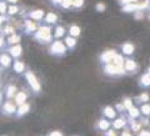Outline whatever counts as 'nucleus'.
<instances>
[{"label": "nucleus", "instance_id": "1", "mask_svg": "<svg viewBox=\"0 0 150 136\" xmlns=\"http://www.w3.org/2000/svg\"><path fill=\"white\" fill-rule=\"evenodd\" d=\"M33 39L41 45H48L53 41V27L49 25H39L35 32L31 35Z\"/></svg>", "mask_w": 150, "mask_h": 136}, {"label": "nucleus", "instance_id": "2", "mask_svg": "<svg viewBox=\"0 0 150 136\" xmlns=\"http://www.w3.org/2000/svg\"><path fill=\"white\" fill-rule=\"evenodd\" d=\"M24 78H25V81L28 84V86L30 87V90L35 94V95H39L43 90V87H41V84L39 81V79L38 76L31 71V70H25L24 71Z\"/></svg>", "mask_w": 150, "mask_h": 136}, {"label": "nucleus", "instance_id": "3", "mask_svg": "<svg viewBox=\"0 0 150 136\" xmlns=\"http://www.w3.org/2000/svg\"><path fill=\"white\" fill-rule=\"evenodd\" d=\"M48 53H49V55L55 56V58H63V56L67 55L68 49H67V46L64 45L63 40H60V39H54V40L49 44Z\"/></svg>", "mask_w": 150, "mask_h": 136}, {"label": "nucleus", "instance_id": "4", "mask_svg": "<svg viewBox=\"0 0 150 136\" xmlns=\"http://www.w3.org/2000/svg\"><path fill=\"white\" fill-rule=\"evenodd\" d=\"M1 114L4 116H8V118H11V116L15 115V111H16V105L14 104L13 100H6L5 102H3L1 105Z\"/></svg>", "mask_w": 150, "mask_h": 136}, {"label": "nucleus", "instance_id": "5", "mask_svg": "<svg viewBox=\"0 0 150 136\" xmlns=\"http://www.w3.org/2000/svg\"><path fill=\"white\" fill-rule=\"evenodd\" d=\"M123 66H124L126 75H134L135 73H138V70H139V64L135 61L133 58H125Z\"/></svg>", "mask_w": 150, "mask_h": 136}, {"label": "nucleus", "instance_id": "6", "mask_svg": "<svg viewBox=\"0 0 150 136\" xmlns=\"http://www.w3.org/2000/svg\"><path fill=\"white\" fill-rule=\"evenodd\" d=\"M38 23L31 20V19H26L24 18V20H23V32H24L25 35H33L35 32V30L38 29Z\"/></svg>", "mask_w": 150, "mask_h": 136}, {"label": "nucleus", "instance_id": "7", "mask_svg": "<svg viewBox=\"0 0 150 136\" xmlns=\"http://www.w3.org/2000/svg\"><path fill=\"white\" fill-rule=\"evenodd\" d=\"M23 15H24V18H26V19H31V20H34L36 23H41L44 15H45V11L43 9H33L30 11L24 13Z\"/></svg>", "mask_w": 150, "mask_h": 136}, {"label": "nucleus", "instance_id": "8", "mask_svg": "<svg viewBox=\"0 0 150 136\" xmlns=\"http://www.w3.org/2000/svg\"><path fill=\"white\" fill-rule=\"evenodd\" d=\"M118 54V51L115 49H108V50H104L103 53L100 54L99 56V61L101 65L104 64H109V63H112V60H114L115 55Z\"/></svg>", "mask_w": 150, "mask_h": 136}, {"label": "nucleus", "instance_id": "9", "mask_svg": "<svg viewBox=\"0 0 150 136\" xmlns=\"http://www.w3.org/2000/svg\"><path fill=\"white\" fill-rule=\"evenodd\" d=\"M4 50L11 56V59H20V56L23 55V46L21 44H15V45H10V46H5Z\"/></svg>", "mask_w": 150, "mask_h": 136}, {"label": "nucleus", "instance_id": "10", "mask_svg": "<svg viewBox=\"0 0 150 136\" xmlns=\"http://www.w3.org/2000/svg\"><path fill=\"white\" fill-rule=\"evenodd\" d=\"M135 44L134 43H131V41H125V43L121 44L120 46V50H121V53L120 54H123L124 56H126V58H131L134 54H135Z\"/></svg>", "mask_w": 150, "mask_h": 136}, {"label": "nucleus", "instance_id": "11", "mask_svg": "<svg viewBox=\"0 0 150 136\" xmlns=\"http://www.w3.org/2000/svg\"><path fill=\"white\" fill-rule=\"evenodd\" d=\"M101 116H103V118H105L106 120L112 121V120L116 118V116H118V112H116L114 106L108 105V106H104L101 109Z\"/></svg>", "mask_w": 150, "mask_h": 136}, {"label": "nucleus", "instance_id": "12", "mask_svg": "<svg viewBox=\"0 0 150 136\" xmlns=\"http://www.w3.org/2000/svg\"><path fill=\"white\" fill-rule=\"evenodd\" d=\"M128 126V118L126 116H116V118L111 121V128L114 130H123Z\"/></svg>", "mask_w": 150, "mask_h": 136}, {"label": "nucleus", "instance_id": "13", "mask_svg": "<svg viewBox=\"0 0 150 136\" xmlns=\"http://www.w3.org/2000/svg\"><path fill=\"white\" fill-rule=\"evenodd\" d=\"M30 109H31V106H30L29 102H24V104L16 106V111H15V115L14 116H15L16 119L24 118L25 115H28L30 112Z\"/></svg>", "mask_w": 150, "mask_h": 136}, {"label": "nucleus", "instance_id": "14", "mask_svg": "<svg viewBox=\"0 0 150 136\" xmlns=\"http://www.w3.org/2000/svg\"><path fill=\"white\" fill-rule=\"evenodd\" d=\"M28 97H29V95H28V92L25 90H20V91L18 90V92L15 94V96L13 97V101H14V104H15L16 106H19V105L26 102Z\"/></svg>", "mask_w": 150, "mask_h": 136}, {"label": "nucleus", "instance_id": "15", "mask_svg": "<svg viewBox=\"0 0 150 136\" xmlns=\"http://www.w3.org/2000/svg\"><path fill=\"white\" fill-rule=\"evenodd\" d=\"M13 64V59L6 51L0 54V68L1 69H9Z\"/></svg>", "mask_w": 150, "mask_h": 136}, {"label": "nucleus", "instance_id": "16", "mask_svg": "<svg viewBox=\"0 0 150 136\" xmlns=\"http://www.w3.org/2000/svg\"><path fill=\"white\" fill-rule=\"evenodd\" d=\"M11 66H13V71L15 73V74H18V75L24 74V71L26 70V65H25V63H24V61H21V60H19V59L13 60Z\"/></svg>", "mask_w": 150, "mask_h": 136}, {"label": "nucleus", "instance_id": "17", "mask_svg": "<svg viewBox=\"0 0 150 136\" xmlns=\"http://www.w3.org/2000/svg\"><path fill=\"white\" fill-rule=\"evenodd\" d=\"M138 86L140 89H149L150 87V71L148 70L146 73H144L142 76L139 78V80H138Z\"/></svg>", "mask_w": 150, "mask_h": 136}, {"label": "nucleus", "instance_id": "18", "mask_svg": "<svg viewBox=\"0 0 150 136\" xmlns=\"http://www.w3.org/2000/svg\"><path fill=\"white\" fill-rule=\"evenodd\" d=\"M103 66V74L106 75L109 78H114L116 76V66L112 63H109V64H104L101 65Z\"/></svg>", "mask_w": 150, "mask_h": 136}, {"label": "nucleus", "instance_id": "19", "mask_svg": "<svg viewBox=\"0 0 150 136\" xmlns=\"http://www.w3.org/2000/svg\"><path fill=\"white\" fill-rule=\"evenodd\" d=\"M58 15H56L55 13L53 11H49V13H46L44 18H43V23H45V25H49V26H53L55 25L56 23H58Z\"/></svg>", "mask_w": 150, "mask_h": 136}, {"label": "nucleus", "instance_id": "20", "mask_svg": "<svg viewBox=\"0 0 150 136\" xmlns=\"http://www.w3.org/2000/svg\"><path fill=\"white\" fill-rule=\"evenodd\" d=\"M109 128H111V121L106 120L105 118H103V116L99 120H96V123H95V129L96 130L103 131V132H104V131L108 130Z\"/></svg>", "mask_w": 150, "mask_h": 136}, {"label": "nucleus", "instance_id": "21", "mask_svg": "<svg viewBox=\"0 0 150 136\" xmlns=\"http://www.w3.org/2000/svg\"><path fill=\"white\" fill-rule=\"evenodd\" d=\"M140 111H139V107L137 105H133V106H130L128 110H126V118L128 119H131V120H138L140 118Z\"/></svg>", "mask_w": 150, "mask_h": 136}, {"label": "nucleus", "instance_id": "22", "mask_svg": "<svg viewBox=\"0 0 150 136\" xmlns=\"http://www.w3.org/2000/svg\"><path fill=\"white\" fill-rule=\"evenodd\" d=\"M18 92V87L14 84H9L5 86V90H4V96L6 97V100H13V97L15 96V94Z\"/></svg>", "mask_w": 150, "mask_h": 136}, {"label": "nucleus", "instance_id": "23", "mask_svg": "<svg viewBox=\"0 0 150 136\" xmlns=\"http://www.w3.org/2000/svg\"><path fill=\"white\" fill-rule=\"evenodd\" d=\"M63 43H64L65 46H67L68 50H74L75 48H76V45H78V40H76V37H73L70 35H65Z\"/></svg>", "mask_w": 150, "mask_h": 136}, {"label": "nucleus", "instance_id": "24", "mask_svg": "<svg viewBox=\"0 0 150 136\" xmlns=\"http://www.w3.org/2000/svg\"><path fill=\"white\" fill-rule=\"evenodd\" d=\"M21 43V35L18 32L9 35L5 40V46H10V45H15V44H20Z\"/></svg>", "mask_w": 150, "mask_h": 136}, {"label": "nucleus", "instance_id": "25", "mask_svg": "<svg viewBox=\"0 0 150 136\" xmlns=\"http://www.w3.org/2000/svg\"><path fill=\"white\" fill-rule=\"evenodd\" d=\"M67 34V29L63 25H55L53 29V39H63Z\"/></svg>", "mask_w": 150, "mask_h": 136}, {"label": "nucleus", "instance_id": "26", "mask_svg": "<svg viewBox=\"0 0 150 136\" xmlns=\"http://www.w3.org/2000/svg\"><path fill=\"white\" fill-rule=\"evenodd\" d=\"M128 125L130 126V130L133 134H138L140 130L143 129V124L142 121H138V120H131V119H128Z\"/></svg>", "mask_w": 150, "mask_h": 136}, {"label": "nucleus", "instance_id": "27", "mask_svg": "<svg viewBox=\"0 0 150 136\" xmlns=\"http://www.w3.org/2000/svg\"><path fill=\"white\" fill-rule=\"evenodd\" d=\"M67 32H68V35L73 36V37H76V39H78V37L80 36V34H81V27L79 25L73 24V25H70L67 29Z\"/></svg>", "mask_w": 150, "mask_h": 136}, {"label": "nucleus", "instance_id": "28", "mask_svg": "<svg viewBox=\"0 0 150 136\" xmlns=\"http://www.w3.org/2000/svg\"><path fill=\"white\" fill-rule=\"evenodd\" d=\"M149 100H150V96H149V94L148 92H142L140 95H138L135 99H133V101H134V104L137 105V104H145V102H149Z\"/></svg>", "mask_w": 150, "mask_h": 136}, {"label": "nucleus", "instance_id": "29", "mask_svg": "<svg viewBox=\"0 0 150 136\" xmlns=\"http://www.w3.org/2000/svg\"><path fill=\"white\" fill-rule=\"evenodd\" d=\"M139 111H140V115H142L144 119L145 118L149 119V116H150V105H149V102H145V104L140 105Z\"/></svg>", "mask_w": 150, "mask_h": 136}, {"label": "nucleus", "instance_id": "30", "mask_svg": "<svg viewBox=\"0 0 150 136\" xmlns=\"http://www.w3.org/2000/svg\"><path fill=\"white\" fill-rule=\"evenodd\" d=\"M20 11V8L18 6V4H10V5H8V10H6V15L8 16H14L19 14Z\"/></svg>", "mask_w": 150, "mask_h": 136}, {"label": "nucleus", "instance_id": "31", "mask_svg": "<svg viewBox=\"0 0 150 136\" xmlns=\"http://www.w3.org/2000/svg\"><path fill=\"white\" fill-rule=\"evenodd\" d=\"M124 60H125V56L123 54H119L118 53V54L115 55L114 60H112V64H114L116 68H121L124 65Z\"/></svg>", "mask_w": 150, "mask_h": 136}, {"label": "nucleus", "instance_id": "32", "mask_svg": "<svg viewBox=\"0 0 150 136\" xmlns=\"http://www.w3.org/2000/svg\"><path fill=\"white\" fill-rule=\"evenodd\" d=\"M85 5V0H73L71 3V9L74 10H80Z\"/></svg>", "mask_w": 150, "mask_h": 136}, {"label": "nucleus", "instance_id": "33", "mask_svg": "<svg viewBox=\"0 0 150 136\" xmlns=\"http://www.w3.org/2000/svg\"><path fill=\"white\" fill-rule=\"evenodd\" d=\"M121 104H123L124 109H125V111H126L130 106H133V105H134V101H133V99H131V97H124L123 101H121Z\"/></svg>", "mask_w": 150, "mask_h": 136}, {"label": "nucleus", "instance_id": "34", "mask_svg": "<svg viewBox=\"0 0 150 136\" xmlns=\"http://www.w3.org/2000/svg\"><path fill=\"white\" fill-rule=\"evenodd\" d=\"M94 9H95V11H96V13H104V11L106 10V4L99 1V3H96V4H95Z\"/></svg>", "mask_w": 150, "mask_h": 136}, {"label": "nucleus", "instance_id": "35", "mask_svg": "<svg viewBox=\"0 0 150 136\" xmlns=\"http://www.w3.org/2000/svg\"><path fill=\"white\" fill-rule=\"evenodd\" d=\"M71 3H73V0H62L59 8L64 9V10H69V9H71Z\"/></svg>", "mask_w": 150, "mask_h": 136}, {"label": "nucleus", "instance_id": "36", "mask_svg": "<svg viewBox=\"0 0 150 136\" xmlns=\"http://www.w3.org/2000/svg\"><path fill=\"white\" fill-rule=\"evenodd\" d=\"M133 15H134V19L135 20H143L144 16H145V10H137V11H134L133 13Z\"/></svg>", "mask_w": 150, "mask_h": 136}, {"label": "nucleus", "instance_id": "37", "mask_svg": "<svg viewBox=\"0 0 150 136\" xmlns=\"http://www.w3.org/2000/svg\"><path fill=\"white\" fill-rule=\"evenodd\" d=\"M6 10H8V3L5 0H0V14L6 15Z\"/></svg>", "mask_w": 150, "mask_h": 136}, {"label": "nucleus", "instance_id": "38", "mask_svg": "<svg viewBox=\"0 0 150 136\" xmlns=\"http://www.w3.org/2000/svg\"><path fill=\"white\" fill-rule=\"evenodd\" d=\"M104 136H119L116 134V130H114L112 128H109L108 130L104 131Z\"/></svg>", "mask_w": 150, "mask_h": 136}, {"label": "nucleus", "instance_id": "39", "mask_svg": "<svg viewBox=\"0 0 150 136\" xmlns=\"http://www.w3.org/2000/svg\"><path fill=\"white\" fill-rule=\"evenodd\" d=\"M138 1H140V0H118V3L121 6L126 5V4H131V3H138Z\"/></svg>", "mask_w": 150, "mask_h": 136}, {"label": "nucleus", "instance_id": "40", "mask_svg": "<svg viewBox=\"0 0 150 136\" xmlns=\"http://www.w3.org/2000/svg\"><path fill=\"white\" fill-rule=\"evenodd\" d=\"M120 136H134V134L131 132V130L130 129H123V131H121V134H120Z\"/></svg>", "mask_w": 150, "mask_h": 136}, {"label": "nucleus", "instance_id": "41", "mask_svg": "<svg viewBox=\"0 0 150 136\" xmlns=\"http://www.w3.org/2000/svg\"><path fill=\"white\" fill-rule=\"evenodd\" d=\"M114 107H115L116 112H121V114H123V112L125 111V109H124V106H123V104H121V102H119V104H116Z\"/></svg>", "mask_w": 150, "mask_h": 136}, {"label": "nucleus", "instance_id": "42", "mask_svg": "<svg viewBox=\"0 0 150 136\" xmlns=\"http://www.w3.org/2000/svg\"><path fill=\"white\" fill-rule=\"evenodd\" d=\"M138 136H150V131L148 129H142L138 132Z\"/></svg>", "mask_w": 150, "mask_h": 136}, {"label": "nucleus", "instance_id": "43", "mask_svg": "<svg viewBox=\"0 0 150 136\" xmlns=\"http://www.w3.org/2000/svg\"><path fill=\"white\" fill-rule=\"evenodd\" d=\"M48 136H64V134L59 130H54V131H51V132H49Z\"/></svg>", "mask_w": 150, "mask_h": 136}, {"label": "nucleus", "instance_id": "44", "mask_svg": "<svg viewBox=\"0 0 150 136\" xmlns=\"http://www.w3.org/2000/svg\"><path fill=\"white\" fill-rule=\"evenodd\" d=\"M5 48V37H4L1 34H0V50Z\"/></svg>", "mask_w": 150, "mask_h": 136}, {"label": "nucleus", "instance_id": "45", "mask_svg": "<svg viewBox=\"0 0 150 136\" xmlns=\"http://www.w3.org/2000/svg\"><path fill=\"white\" fill-rule=\"evenodd\" d=\"M60 3H62V0H50V4L55 8H59L60 6Z\"/></svg>", "mask_w": 150, "mask_h": 136}, {"label": "nucleus", "instance_id": "46", "mask_svg": "<svg viewBox=\"0 0 150 136\" xmlns=\"http://www.w3.org/2000/svg\"><path fill=\"white\" fill-rule=\"evenodd\" d=\"M5 21H8V19H6V16L5 15H1V14H0V27L3 26V24Z\"/></svg>", "mask_w": 150, "mask_h": 136}, {"label": "nucleus", "instance_id": "47", "mask_svg": "<svg viewBox=\"0 0 150 136\" xmlns=\"http://www.w3.org/2000/svg\"><path fill=\"white\" fill-rule=\"evenodd\" d=\"M4 102V91H0V105Z\"/></svg>", "mask_w": 150, "mask_h": 136}, {"label": "nucleus", "instance_id": "48", "mask_svg": "<svg viewBox=\"0 0 150 136\" xmlns=\"http://www.w3.org/2000/svg\"><path fill=\"white\" fill-rule=\"evenodd\" d=\"M5 1L9 3V4H18L19 0H5Z\"/></svg>", "mask_w": 150, "mask_h": 136}, {"label": "nucleus", "instance_id": "49", "mask_svg": "<svg viewBox=\"0 0 150 136\" xmlns=\"http://www.w3.org/2000/svg\"><path fill=\"white\" fill-rule=\"evenodd\" d=\"M0 73H1V68H0Z\"/></svg>", "mask_w": 150, "mask_h": 136}, {"label": "nucleus", "instance_id": "50", "mask_svg": "<svg viewBox=\"0 0 150 136\" xmlns=\"http://www.w3.org/2000/svg\"><path fill=\"white\" fill-rule=\"evenodd\" d=\"M3 136H5V135H3Z\"/></svg>", "mask_w": 150, "mask_h": 136}]
</instances>
